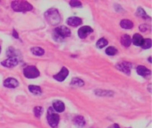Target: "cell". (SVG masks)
Returning a JSON list of instances; mask_svg holds the SVG:
<instances>
[{
    "mask_svg": "<svg viewBox=\"0 0 152 128\" xmlns=\"http://www.w3.org/2000/svg\"><path fill=\"white\" fill-rule=\"evenodd\" d=\"M45 17L49 24L55 26L59 24L61 21V17L57 9H50L45 13Z\"/></svg>",
    "mask_w": 152,
    "mask_h": 128,
    "instance_id": "obj_1",
    "label": "cell"
},
{
    "mask_svg": "<svg viewBox=\"0 0 152 128\" xmlns=\"http://www.w3.org/2000/svg\"><path fill=\"white\" fill-rule=\"evenodd\" d=\"M12 7L17 12H26L31 11L33 6L26 1H14L12 2Z\"/></svg>",
    "mask_w": 152,
    "mask_h": 128,
    "instance_id": "obj_2",
    "label": "cell"
},
{
    "mask_svg": "<svg viewBox=\"0 0 152 128\" xmlns=\"http://www.w3.org/2000/svg\"><path fill=\"white\" fill-rule=\"evenodd\" d=\"M47 120L50 126L53 128H56L59 122V116L56 113L54 109L50 107L48 110Z\"/></svg>",
    "mask_w": 152,
    "mask_h": 128,
    "instance_id": "obj_3",
    "label": "cell"
},
{
    "mask_svg": "<svg viewBox=\"0 0 152 128\" xmlns=\"http://www.w3.org/2000/svg\"><path fill=\"white\" fill-rule=\"evenodd\" d=\"M23 74L28 79H35L39 76L40 72L36 67L30 66L24 68Z\"/></svg>",
    "mask_w": 152,
    "mask_h": 128,
    "instance_id": "obj_4",
    "label": "cell"
},
{
    "mask_svg": "<svg viewBox=\"0 0 152 128\" xmlns=\"http://www.w3.org/2000/svg\"><path fill=\"white\" fill-rule=\"evenodd\" d=\"M54 33L56 34V37L60 39L69 37L71 34L69 29L64 26L56 27L54 30Z\"/></svg>",
    "mask_w": 152,
    "mask_h": 128,
    "instance_id": "obj_5",
    "label": "cell"
},
{
    "mask_svg": "<svg viewBox=\"0 0 152 128\" xmlns=\"http://www.w3.org/2000/svg\"><path fill=\"white\" fill-rule=\"evenodd\" d=\"M116 67L118 70L122 71L125 74L127 75L131 74V70L132 68L131 63L126 61H122L118 63L116 65Z\"/></svg>",
    "mask_w": 152,
    "mask_h": 128,
    "instance_id": "obj_6",
    "label": "cell"
},
{
    "mask_svg": "<svg viewBox=\"0 0 152 128\" xmlns=\"http://www.w3.org/2000/svg\"><path fill=\"white\" fill-rule=\"evenodd\" d=\"M94 31L93 29L88 26H84L78 30V36L81 39H84Z\"/></svg>",
    "mask_w": 152,
    "mask_h": 128,
    "instance_id": "obj_7",
    "label": "cell"
},
{
    "mask_svg": "<svg viewBox=\"0 0 152 128\" xmlns=\"http://www.w3.org/2000/svg\"><path fill=\"white\" fill-rule=\"evenodd\" d=\"M69 72L68 69L67 68L63 67L61 69V71L57 74L55 75L53 77L57 81H64L67 77V76L69 75Z\"/></svg>",
    "mask_w": 152,
    "mask_h": 128,
    "instance_id": "obj_8",
    "label": "cell"
},
{
    "mask_svg": "<svg viewBox=\"0 0 152 128\" xmlns=\"http://www.w3.org/2000/svg\"><path fill=\"white\" fill-rule=\"evenodd\" d=\"M18 61L15 57L9 58L7 60H5L1 62V64L3 66L9 68L14 67L18 64Z\"/></svg>",
    "mask_w": 152,
    "mask_h": 128,
    "instance_id": "obj_9",
    "label": "cell"
},
{
    "mask_svg": "<svg viewBox=\"0 0 152 128\" xmlns=\"http://www.w3.org/2000/svg\"><path fill=\"white\" fill-rule=\"evenodd\" d=\"M19 85V83L13 78H9L4 81V86L8 88H15Z\"/></svg>",
    "mask_w": 152,
    "mask_h": 128,
    "instance_id": "obj_10",
    "label": "cell"
},
{
    "mask_svg": "<svg viewBox=\"0 0 152 128\" xmlns=\"http://www.w3.org/2000/svg\"><path fill=\"white\" fill-rule=\"evenodd\" d=\"M67 23L69 26L76 27L82 23V20L81 18L77 17H71L68 18Z\"/></svg>",
    "mask_w": 152,
    "mask_h": 128,
    "instance_id": "obj_11",
    "label": "cell"
},
{
    "mask_svg": "<svg viewBox=\"0 0 152 128\" xmlns=\"http://www.w3.org/2000/svg\"><path fill=\"white\" fill-rule=\"evenodd\" d=\"M136 70L137 74L143 77H147L151 75V70H149V69H148L147 68L143 66H138Z\"/></svg>",
    "mask_w": 152,
    "mask_h": 128,
    "instance_id": "obj_12",
    "label": "cell"
},
{
    "mask_svg": "<svg viewBox=\"0 0 152 128\" xmlns=\"http://www.w3.org/2000/svg\"><path fill=\"white\" fill-rule=\"evenodd\" d=\"M53 109L57 112L61 113V112H63L65 109L64 104L63 102L62 101H60V100H56V101H54L53 102Z\"/></svg>",
    "mask_w": 152,
    "mask_h": 128,
    "instance_id": "obj_13",
    "label": "cell"
},
{
    "mask_svg": "<svg viewBox=\"0 0 152 128\" xmlns=\"http://www.w3.org/2000/svg\"><path fill=\"white\" fill-rule=\"evenodd\" d=\"M144 39L143 37L139 34H135L133 36L132 42L137 46H141L144 43Z\"/></svg>",
    "mask_w": 152,
    "mask_h": 128,
    "instance_id": "obj_14",
    "label": "cell"
},
{
    "mask_svg": "<svg viewBox=\"0 0 152 128\" xmlns=\"http://www.w3.org/2000/svg\"><path fill=\"white\" fill-rule=\"evenodd\" d=\"M121 45L125 47H128L130 46L131 44V38L129 35L125 34L123 35L121 38Z\"/></svg>",
    "mask_w": 152,
    "mask_h": 128,
    "instance_id": "obj_15",
    "label": "cell"
},
{
    "mask_svg": "<svg viewBox=\"0 0 152 128\" xmlns=\"http://www.w3.org/2000/svg\"><path fill=\"white\" fill-rule=\"evenodd\" d=\"M74 122L75 125L79 128H82L85 125L86 121L84 117L80 116H76L74 119Z\"/></svg>",
    "mask_w": 152,
    "mask_h": 128,
    "instance_id": "obj_16",
    "label": "cell"
},
{
    "mask_svg": "<svg viewBox=\"0 0 152 128\" xmlns=\"http://www.w3.org/2000/svg\"><path fill=\"white\" fill-rule=\"evenodd\" d=\"M120 26L124 29H131L133 27V23L131 20H123L120 22Z\"/></svg>",
    "mask_w": 152,
    "mask_h": 128,
    "instance_id": "obj_17",
    "label": "cell"
},
{
    "mask_svg": "<svg viewBox=\"0 0 152 128\" xmlns=\"http://www.w3.org/2000/svg\"><path fill=\"white\" fill-rule=\"evenodd\" d=\"M31 52L32 54L36 56H42L45 54V50L41 47H34L31 48Z\"/></svg>",
    "mask_w": 152,
    "mask_h": 128,
    "instance_id": "obj_18",
    "label": "cell"
},
{
    "mask_svg": "<svg viewBox=\"0 0 152 128\" xmlns=\"http://www.w3.org/2000/svg\"><path fill=\"white\" fill-rule=\"evenodd\" d=\"M28 89L33 94H40L42 93L41 88L39 86L31 85L28 86Z\"/></svg>",
    "mask_w": 152,
    "mask_h": 128,
    "instance_id": "obj_19",
    "label": "cell"
},
{
    "mask_svg": "<svg viewBox=\"0 0 152 128\" xmlns=\"http://www.w3.org/2000/svg\"><path fill=\"white\" fill-rule=\"evenodd\" d=\"M71 84L73 86H77V87H83V86L84 85V81L82 79H80L79 78H73L72 81H71Z\"/></svg>",
    "mask_w": 152,
    "mask_h": 128,
    "instance_id": "obj_20",
    "label": "cell"
},
{
    "mask_svg": "<svg viewBox=\"0 0 152 128\" xmlns=\"http://www.w3.org/2000/svg\"><path fill=\"white\" fill-rule=\"evenodd\" d=\"M108 44V42L107 40L105 39L104 38H100L97 42L96 47L99 48H102L105 46H106Z\"/></svg>",
    "mask_w": 152,
    "mask_h": 128,
    "instance_id": "obj_21",
    "label": "cell"
},
{
    "mask_svg": "<svg viewBox=\"0 0 152 128\" xmlns=\"http://www.w3.org/2000/svg\"><path fill=\"white\" fill-rule=\"evenodd\" d=\"M105 53L109 56H113L118 53V50L115 47L110 46L105 50Z\"/></svg>",
    "mask_w": 152,
    "mask_h": 128,
    "instance_id": "obj_22",
    "label": "cell"
},
{
    "mask_svg": "<svg viewBox=\"0 0 152 128\" xmlns=\"http://www.w3.org/2000/svg\"><path fill=\"white\" fill-rule=\"evenodd\" d=\"M43 109L41 107H36L34 109V113L35 116L37 118H40L42 114L43 113Z\"/></svg>",
    "mask_w": 152,
    "mask_h": 128,
    "instance_id": "obj_23",
    "label": "cell"
},
{
    "mask_svg": "<svg viewBox=\"0 0 152 128\" xmlns=\"http://www.w3.org/2000/svg\"><path fill=\"white\" fill-rule=\"evenodd\" d=\"M137 15H138V17H141L142 18L146 19L148 17V16L146 15V14L145 13L144 10L143 9H142L141 7H138L137 12H136Z\"/></svg>",
    "mask_w": 152,
    "mask_h": 128,
    "instance_id": "obj_24",
    "label": "cell"
},
{
    "mask_svg": "<svg viewBox=\"0 0 152 128\" xmlns=\"http://www.w3.org/2000/svg\"><path fill=\"white\" fill-rule=\"evenodd\" d=\"M152 46V40L151 39H144V43L141 47L144 49L150 48Z\"/></svg>",
    "mask_w": 152,
    "mask_h": 128,
    "instance_id": "obj_25",
    "label": "cell"
},
{
    "mask_svg": "<svg viewBox=\"0 0 152 128\" xmlns=\"http://www.w3.org/2000/svg\"><path fill=\"white\" fill-rule=\"evenodd\" d=\"M69 5L72 7H82V3L79 1H74L72 0L69 2Z\"/></svg>",
    "mask_w": 152,
    "mask_h": 128,
    "instance_id": "obj_26",
    "label": "cell"
},
{
    "mask_svg": "<svg viewBox=\"0 0 152 128\" xmlns=\"http://www.w3.org/2000/svg\"><path fill=\"white\" fill-rule=\"evenodd\" d=\"M7 55L8 56H10V58H12V57L14 58V56H16V54H15V51H14V48H13L12 47H10L7 51Z\"/></svg>",
    "mask_w": 152,
    "mask_h": 128,
    "instance_id": "obj_27",
    "label": "cell"
},
{
    "mask_svg": "<svg viewBox=\"0 0 152 128\" xmlns=\"http://www.w3.org/2000/svg\"><path fill=\"white\" fill-rule=\"evenodd\" d=\"M96 94L99 95V96H112V92L111 91H101V92H100L99 90L96 92Z\"/></svg>",
    "mask_w": 152,
    "mask_h": 128,
    "instance_id": "obj_28",
    "label": "cell"
},
{
    "mask_svg": "<svg viewBox=\"0 0 152 128\" xmlns=\"http://www.w3.org/2000/svg\"><path fill=\"white\" fill-rule=\"evenodd\" d=\"M140 30L141 31L144 32V31H146V30H148L147 26H146L145 25H141L140 26Z\"/></svg>",
    "mask_w": 152,
    "mask_h": 128,
    "instance_id": "obj_29",
    "label": "cell"
},
{
    "mask_svg": "<svg viewBox=\"0 0 152 128\" xmlns=\"http://www.w3.org/2000/svg\"><path fill=\"white\" fill-rule=\"evenodd\" d=\"M13 36L14 37V38H19L18 33H17L15 30H13Z\"/></svg>",
    "mask_w": 152,
    "mask_h": 128,
    "instance_id": "obj_30",
    "label": "cell"
},
{
    "mask_svg": "<svg viewBox=\"0 0 152 128\" xmlns=\"http://www.w3.org/2000/svg\"><path fill=\"white\" fill-rule=\"evenodd\" d=\"M108 128H120L119 125L117 124H114L113 125H111L110 127H109Z\"/></svg>",
    "mask_w": 152,
    "mask_h": 128,
    "instance_id": "obj_31",
    "label": "cell"
},
{
    "mask_svg": "<svg viewBox=\"0 0 152 128\" xmlns=\"http://www.w3.org/2000/svg\"><path fill=\"white\" fill-rule=\"evenodd\" d=\"M151 56H150V58H149V61H150V62L151 63L152 61H151Z\"/></svg>",
    "mask_w": 152,
    "mask_h": 128,
    "instance_id": "obj_32",
    "label": "cell"
},
{
    "mask_svg": "<svg viewBox=\"0 0 152 128\" xmlns=\"http://www.w3.org/2000/svg\"><path fill=\"white\" fill-rule=\"evenodd\" d=\"M1 46H0V53H1Z\"/></svg>",
    "mask_w": 152,
    "mask_h": 128,
    "instance_id": "obj_33",
    "label": "cell"
}]
</instances>
